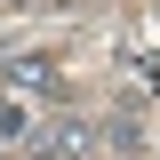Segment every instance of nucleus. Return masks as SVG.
I'll list each match as a JSON object with an SVG mask.
<instances>
[{
    "instance_id": "1",
    "label": "nucleus",
    "mask_w": 160,
    "mask_h": 160,
    "mask_svg": "<svg viewBox=\"0 0 160 160\" xmlns=\"http://www.w3.org/2000/svg\"><path fill=\"white\" fill-rule=\"evenodd\" d=\"M32 152L40 160H96L104 144H96V120H88V112H56V128H40Z\"/></svg>"
},
{
    "instance_id": "2",
    "label": "nucleus",
    "mask_w": 160,
    "mask_h": 160,
    "mask_svg": "<svg viewBox=\"0 0 160 160\" xmlns=\"http://www.w3.org/2000/svg\"><path fill=\"white\" fill-rule=\"evenodd\" d=\"M8 88H16V104L24 96H56L64 72H56V56H8Z\"/></svg>"
},
{
    "instance_id": "3",
    "label": "nucleus",
    "mask_w": 160,
    "mask_h": 160,
    "mask_svg": "<svg viewBox=\"0 0 160 160\" xmlns=\"http://www.w3.org/2000/svg\"><path fill=\"white\" fill-rule=\"evenodd\" d=\"M16 136H32V104L0 96V144H16Z\"/></svg>"
}]
</instances>
